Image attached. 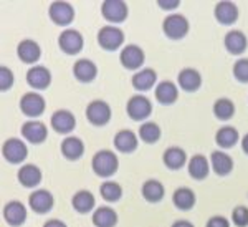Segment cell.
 Returning <instances> with one entry per match:
<instances>
[{
	"mask_svg": "<svg viewBox=\"0 0 248 227\" xmlns=\"http://www.w3.org/2000/svg\"><path fill=\"white\" fill-rule=\"evenodd\" d=\"M29 204L33 212L37 214H45L53 208V196L45 189H37L30 194Z\"/></svg>",
	"mask_w": 248,
	"mask_h": 227,
	"instance_id": "obj_14",
	"label": "cell"
},
{
	"mask_svg": "<svg viewBox=\"0 0 248 227\" xmlns=\"http://www.w3.org/2000/svg\"><path fill=\"white\" fill-rule=\"evenodd\" d=\"M98 43L105 50H118L124 43V32L118 27L106 25L98 32Z\"/></svg>",
	"mask_w": 248,
	"mask_h": 227,
	"instance_id": "obj_4",
	"label": "cell"
},
{
	"mask_svg": "<svg viewBox=\"0 0 248 227\" xmlns=\"http://www.w3.org/2000/svg\"><path fill=\"white\" fill-rule=\"evenodd\" d=\"M22 134L29 143L40 145V143H43L46 139L48 130L42 121H27L22 126Z\"/></svg>",
	"mask_w": 248,
	"mask_h": 227,
	"instance_id": "obj_15",
	"label": "cell"
},
{
	"mask_svg": "<svg viewBox=\"0 0 248 227\" xmlns=\"http://www.w3.org/2000/svg\"><path fill=\"white\" fill-rule=\"evenodd\" d=\"M172 202L179 211H190L195 206V193L189 188H179L172 194Z\"/></svg>",
	"mask_w": 248,
	"mask_h": 227,
	"instance_id": "obj_30",
	"label": "cell"
},
{
	"mask_svg": "<svg viewBox=\"0 0 248 227\" xmlns=\"http://www.w3.org/2000/svg\"><path fill=\"white\" fill-rule=\"evenodd\" d=\"M187 169H189V174L192 179H197V181H202L209 176V159H207L203 154H195L189 159V164H187Z\"/></svg>",
	"mask_w": 248,
	"mask_h": 227,
	"instance_id": "obj_25",
	"label": "cell"
},
{
	"mask_svg": "<svg viewBox=\"0 0 248 227\" xmlns=\"http://www.w3.org/2000/svg\"><path fill=\"white\" fill-rule=\"evenodd\" d=\"M2 154L3 158L7 159L12 164H18V162H23L29 156V149H27V145L18 138H10L3 143L2 146Z\"/></svg>",
	"mask_w": 248,
	"mask_h": 227,
	"instance_id": "obj_5",
	"label": "cell"
},
{
	"mask_svg": "<svg viewBox=\"0 0 248 227\" xmlns=\"http://www.w3.org/2000/svg\"><path fill=\"white\" fill-rule=\"evenodd\" d=\"M93 224L96 227H114L118 224V214L109 206H101V208L94 211Z\"/></svg>",
	"mask_w": 248,
	"mask_h": 227,
	"instance_id": "obj_31",
	"label": "cell"
},
{
	"mask_svg": "<svg viewBox=\"0 0 248 227\" xmlns=\"http://www.w3.org/2000/svg\"><path fill=\"white\" fill-rule=\"evenodd\" d=\"M86 118L91 125L105 126L111 119V108L103 99H94L86 106Z\"/></svg>",
	"mask_w": 248,
	"mask_h": 227,
	"instance_id": "obj_6",
	"label": "cell"
},
{
	"mask_svg": "<svg viewBox=\"0 0 248 227\" xmlns=\"http://www.w3.org/2000/svg\"><path fill=\"white\" fill-rule=\"evenodd\" d=\"M71 204H73L75 211L86 214L94 208V196L90 191H78L73 196V199H71Z\"/></svg>",
	"mask_w": 248,
	"mask_h": 227,
	"instance_id": "obj_34",
	"label": "cell"
},
{
	"mask_svg": "<svg viewBox=\"0 0 248 227\" xmlns=\"http://www.w3.org/2000/svg\"><path fill=\"white\" fill-rule=\"evenodd\" d=\"M242 149H243V153L248 154V134H245L242 139Z\"/></svg>",
	"mask_w": 248,
	"mask_h": 227,
	"instance_id": "obj_45",
	"label": "cell"
},
{
	"mask_svg": "<svg viewBox=\"0 0 248 227\" xmlns=\"http://www.w3.org/2000/svg\"><path fill=\"white\" fill-rule=\"evenodd\" d=\"M114 148L121 153H133L138 148V136L131 130H121L114 136Z\"/></svg>",
	"mask_w": 248,
	"mask_h": 227,
	"instance_id": "obj_29",
	"label": "cell"
},
{
	"mask_svg": "<svg viewBox=\"0 0 248 227\" xmlns=\"http://www.w3.org/2000/svg\"><path fill=\"white\" fill-rule=\"evenodd\" d=\"M83 35L79 33L78 30H73V29H66L60 33L58 37V45L60 49L65 51L66 55H77L79 51L83 50Z\"/></svg>",
	"mask_w": 248,
	"mask_h": 227,
	"instance_id": "obj_7",
	"label": "cell"
},
{
	"mask_svg": "<svg viewBox=\"0 0 248 227\" xmlns=\"http://www.w3.org/2000/svg\"><path fill=\"white\" fill-rule=\"evenodd\" d=\"M172 227H194L190 221H186V219H179V221H175Z\"/></svg>",
	"mask_w": 248,
	"mask_h": 227,
	"instance_id": "obj_44",
	"label": "cell"
},
{
	"mask_svg": "<svg viewBox=\"0 0 248 227\" xmlns=\"http://www.w3.org/2000/svg\"><path fill=\"white\" fill-rule=\"evenodd\" d=\"M214 114H215V118L222 119V121L230 119L235 114L233 101L229 98H218L217 101L214 103Z\"/></svg>",
	"mask_w": 248,
	"mask_h": 227,
	"instance_id": "obj_35",
	"label": "cell"
},
{
	"mask_svg": "<svg viewBox=\"0 0 248 227\" xmlns=\"http://www.w3.org/2000/svg\"><path fill=\"white\" fill-rule=\"evenodd\" d=\"M177 81L184 91H197L202 85V77L195 68H184L177 75Z\"/></svg>",
	"mask_w": 248,
	"mask_h": 227,
	"instance_id": "obj_21",
	"label": "cell"
},
{
	"mask_svg": "<svg viewBox=\"0 0 248 227\" xmlns=\"http://www.w3.org/2000/svg\"><path fill=\"white\" fill-rule=\"evenodd\" d=\"M210 166L218 176H227L233 169V159L223 151H214L210 154Z\"/></svg>",
	"mask_w": 248,
	"mask_h": 227,
	"instance_id": "obj_23",
	"label": "cell"
},
{
	"mask_svg": "<svg viewBox=\"0 0 248 227\" xmlns=\"http://www.w3.org/2000/svg\"><path fill=\"white\" fill-rule=\"evenodd\" d=\"M144 50L138 45H127L121 50L119 62L127 70H139L144 63Z\"/></svg>",
	"mask_w": 248,
	"mask_h": 227,
	"instance_id": "obj_11",
	"label": "cell"
},
{
	"mask_svg": "<svg viewBox=\"0 0 248 227\" xmlns=\"http://www.w3.org/2000/svg\"><path fill=\"white\" fill-rule=\"evenodd\" d=\"M179 98V90L172 81H161L155 86V99L161 105H172Z\"/></svg>",
	"mask_w": 248,
	"mask_h": 227,
	"instance_id": "obj_26",
	"label": "cell"
},
{
	"mask_svg": "<svg viewBox=\"0 0 248 227\" xmlns=\"http://www.w3.org/2000/svg\"><path fill=\"white\" fill-rule=\"evenodd\" d=\"M73 75L78 81L90 83V81H93L96 78V75H98V68H96V65L91 60L81 58L73 65Z\"/></svg>",
	"mask_w": 248,
	"mask_h": 227,
	"instance_id": "obj_17",
	"label": "cell"
},
{
	"mask_svg": "<svg viewBox=\"0 0 248 227\" xmlns=\"http://www.w3.org/2000/svg\"><path fill=\"white\" fill-rule=\"evenodd\" d=\"M48 14H50V18L60 27L70 25L75 18V9L68 2H53L48 9Z\"/></svg>",
	"mask_w": 248,
	"mask_h": 227,
	"instance_id": "obj_9",
	"label": "cell"
},
{
	"mask_svg": "<svg viewBox=\"0 0 248 227\" xmlns=\"http://www.w3.org/2000/svg\"><path fill=\"white\" fill-rule=\"evenodd\" d=\"M45 108H46L45 98L38 93H33V91L25 93L22 97V99H20V110H22L23 114H27V116H30V118L40 116V114L45 111Z\"/></svg>",
	"mask_w": 248,
	"mask_h": 227,
	"instance_id": "obj_8",
	"label": "cell"
},
{
	"mask_svg": "<svg viewBox=\"0 0 248 227\" xmlns=\"http://www.w3.org/2000/svg\"><path fill=\"white\" fill-rule=\"evenodd\" d=\"M215 143L218 148H232L238 143V131L233 126H222L215 134Z\"/></svg>",
	"mask_w": 248,
	"mask_h": 227,
	"instance_id": "obj_33",
	"label": "cell"
},
{
	"mask_svg": "<svg viewBox=\"0 0 248 227\" xmlns=\"http://www.w3.org/2000/svg\"><path fill=\"white\" fill-rule=\"evenodd\" d=\"M141 193L147 202H159V201H162L166 191H164V186L161 181H157V179H147L142 184Z\"/></svg>",
	"mask_w": 248,
	"mask_h": 227,
	"instance_id": "obj_32",
	"label": "cell"
},
{
	"mask_svg": "<svg viewBox=\"0 0 248 227\" xmlns=\"http://www.w3.org/2000/svg\"><path fill=\"white\" fill-rule=\"evenodd\" d=\"M101 14L108 22L121 23L127 17V5L123 0H106L101 5Z\"/></svg>",
	"mask_w": 248,
	"mask_h": 227,
	"instance_id": "obj_10",
	"label": "cell"
},
{
	"mask_svg": "<svg viewBox=\"0 0 248 227\" xmlns=\"http://www.w3.org/2000/svg\"><path fill=\"white\" fill-rule=\"evenodd\" d=\"M14 85V73L7 66H0V90L7 91Z\"/></svg>",
	"mask_w": 248,
	"mask_h": 227,
	"instance_id": "obj_40",
	"label": "cell"
},
{
	"mask_svg": "<svg viewBox=\"0 0 248 227\" xmlns=\"http://www.w3.org/2000/svg\"><path fill=\"white\" fill-rule=\"evenodd\" d=\"M215 18L218 20L222 25H232L237 22L238 18V9L233 2H218L215 5Z\"/></svg>",
	"mask_w": 248,
	"mask_h": 227,
	"instance_id": "obj_19",
	"label": "cell"
},
{
	"mask_svg": "<svg viewBox=\"0 0 248 227\" xmlns=\"http://www.w3.org/2000/svg\"><path fill=\"white\" fill-rule=\"evenodd\" d=\"M18 182L25 188H35L42 182V171L35 164H23L18 169Z\"/></svg>",
	"mask_w": 248,
	"mask_h": 227,
	"instance_id": "obj_22",
	"label": "cell"
},
{
	"mask_svg": "<svg viewBox=\"0 0 248 227\" xmlns=\"http://www.w3.org/2000/svg\"><path fill=\"white\" fill-rule=\"evenodd\" d=\"M223 43H225L227 51H230L232 55H242L248 47V40L245 37V33L240 30H230L225 35Z\"/></svg>",
	"mask_w": 248,
	"mask_h": 227,
	"instance_id": "obj_18",
	"label": "cell"
},
{
	"mask_svg": "<svg viewBox=\"0 0 248 227\" xmlns=\"http://www.w3.org/2000/svg\"><path fill=\"white\" fill-rule=\"evenodd\" d=\"M159 7L164 10H172L179 7V0H159Z\"/></svg>",
	"mask_w": 248,
	"mask_h": 227,
	"instance_id": "obj_42",
	"label": "cell"
},
{
	"mask_svg": "<svg viewBox=\"0 0 248 227\" xmlns=\"http://www.w3.org/2000/svg\"><path fill=\"white\" fill-rule=\"evenodd\" d=\"M43 227H66V224L63 221H60V219H50V221L45 222Z\"/></svg>",
	"mask_w": 248,
	"mask_h": 227,
	"instance_id": "obj_43",
	"label": "cell"
},
{
	"mask_svg": "<svg viewBox=\"0 0 248 227\" xmlns=\"http://www.w3.org/2000/svg\"><path fill=\"white\" fill-rule=\"evenodd\" d=\"M232 221L237 227H247L248 226V208L238 206L232 211Z\"/></svg>",
	"mask_w": 248,
	"mask_h": 227,
	"instance_id": "obj_39",
	"label": "cell"
},
{
	"mask_svg": "<svg viewBox=\"0 0 248 227\" xmlns=\"http://www.w3.org/2000/svg\"><path fill=\"white\" fill-rule=\"evenodd\" d=\"M157 73L153 68H141L134 73L133 77V86L139 91H147L155 85Z\"/></svg>",
	"mask_w": 248,
	"mask_h": 227,
	"instance_id": "obj_27",
	"label": "cell"
},
{
	"mask_svg": "<svg viewBox=\"0 0 248 227\" xmlns=\"http://www.w3.org/2000/svg\"><path fill=\"white\" fill-rule=\"evenodd\" d=\"M207 227H230V222L222 216H215V217L209 219Z\"/></svg>",
	"mask_w": 248,
	"mask_h": 227,
	"instance_id": "obj_41",
	"label": "cell"
},
{
	"mask_svg": "<svg viewBox=\"0 0 248 227\" xmlns=\"http://www.w3.org/2000/svg\"><path fill=\"white\" fill-rule=\"evenodd\" d=\"M27 83L35 90H45L51 83V75L45 66H31L27 71Z\"/></svg>",
	"mask_w": 248,
	"mask_h": 227,
	"instance_id": "obj_16",
	"label": "cell"
},
{
	"mask_svg": "<svg viewBox=\"0 0 248 227\" xmlns=\"http://www.w3.org/2000/svg\"><path fill=\"white\" fill-rule=\"evenodd\" d=\"M3 219H5L7 224L18 227L25 222L27 219V209L25 206L22 204L20 201H10L5 204L3 208Z\"/></svg>",
	"mask_w": 248,
	"mask_h": 227,
	"instance_id": "obj_13",
	"label": "cell"
},
{
	"mask_svg": "<svg viewBox=\"0 0 248 227\" xmlns=\"http://www.w3.org/2000/svg\"><path fill=\"white\" fill-rule=\"evenodd\" d=\"M99 193H101L103 199L108 201V202H116V201H119L121 196H123L121 186H119L118 182H114V181L103 182L101 188H99Z\"/></svg>",
	"mask_w": 248,
	"mask_h": 227,
	"instance_id": "obj_37",
	"label": "cell"
},
{
	"mask_svg": "<svg viewBox=\"0 0 248 227\" xmlns=\"http://www.w3.org/2000/svg\"><path fill=\"white\" fill-rule=\"evenodd\" d=\"M162 30L166 37H169L170 40H181L189 32V20L181 14L167 15L162 22Z\"/></svg>",
	"mask_w": 248,
	"mask_h": 227,
	"instance_id": "obj_2",
	"label": "cell"
},
{
	"mask_svg": "<svg viewBox=\"0 0 248 227\" xmlns=\"http://www.w3.org/2000/svg\"><path fill=\"white\" fill-rule=\"evenodd\" d=\"M139 138H141L144 143L153 145V143L159 141V138H161V128H159V125H155L153 121L142 123V125L139 126Z\"/></svg>",
	"mask_w": 248,
	"mask_h": 227,
	"instance_id": "obj_36",
	"label": "cell"
},
{
	"mask_svg": "<svg viewBox=\"0 0 248 227\" xmlns=\"http://www.w3.org/2000/svg\"><path fill=\"white\" fill-rule=\"evenodd\" d=\"M51 128L60 134H70L77 126L75 114L68 110H58L51 114Z\"/></svg>",
	"mask_w": 248,
	"mask_h": 227,
	"instance_id": "obj_12",
	"label": "cell"
},
{
	"mask_svg": "<svg viewBox=\"0 0 248 227\" xmlns=\"http://www.w3.org/2000/svg\"><path fill=\"white\" fill-rule=\"evenodd\" d=\"M91 168H93L94 174H98V176H101V178L113 176L119 168L118 156L109 149L98 151L93 156V159H91Z\"/></svg>",
	"mask_w": 248,
	"mask_h": 227,
	"instance_id": "obj_1",
	"label": "cell"
},
{
	"mask_svg": "<svg viewBox=\"0 0 248 227\" xmlns=\"http://www.w3.org/2000/svg\"><path fill=\"white\" fill-rule=\"evenodd\" d=\"M126 111L129 114L131 119L134 121H142V119H147L153 113V103L147 97L144 95H134L133 98H129L126 105Z\"/></svg>",
	"mask_w": 248,
	"mask_h": 227,
	"instance_id": "obj_3",
	"label": "cell"
},
{
	"mask_svg": "<svg viewBox=\"0 0 248 227\" xmlns=\"http://www.w3.org/2000/svg\"><path fill=\"white\" fill-rule=\"evenodd\" d=\"M85 153V145L77 136H68L62 143V154L70 161H77Z\"/></svg>",
	"mask_w": 248,
	"mask_h": 227,
	"instance_id": "obj_24",
	"label": "cell"
},
{
	"mask_svg": "<svg viewBox=\"0 0 248 227\" xmlns=\"http://www.w3.org/2000/svg\"><path fill=\"white\" fill-rule=\"evenodd\" d=\"M17 55L23 63H35L42 57V49L33 40H22L17 47Z\"/></svg>",
	"mask_w": 248,
	"mask_h": 227,
	"instance_id": "obj_20",
	"label": "cell"
},
{
	"mask_svg": "<svg viewBox=\"0 0 248 227\" xmlns=\"http://www.w3.org/2000/svg\"><path fill=\"white\" fill-rule=\"evenodd\" d=\"M162 161L166 164V168L169 169H181L184 164L187 162V154L182 148H177V146H172V148L166 149L162 154Z\"/></svg>",
	"mask_w": 248,
	"mask_h": 227,
	"instance_id": "obj_28",
	"label": "cell"
},
{
	"mask_svg": "<svg viewBox=\"0 0 248 227\" xmlns=\"http://www.w3.org/2000/svg\"><path fill=\"white\" fill-rule=\"evenodd\" d=\"M233 77L240 83H248V58H240L233 65Z\"/></svg>",
	"mask_w": 248,
	"mask_h": 227,
	"instance_id": "obj_38",
	"label": "cell"
}]
</instances>
